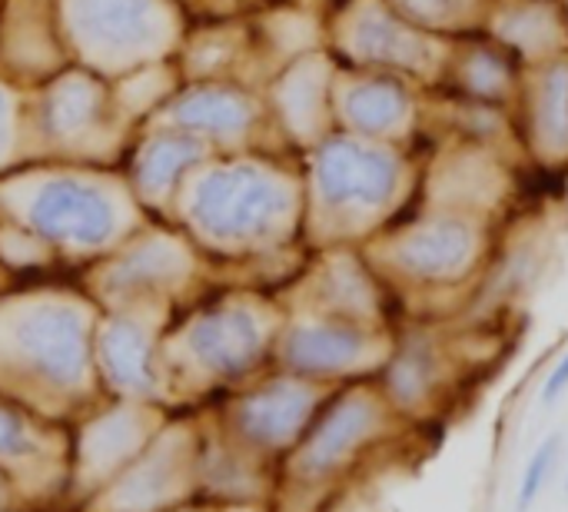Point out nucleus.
<instances>
[{
	"label": "nucleus",
	"mask_w": 568,
	"mask_h": 512,
	"mask_svg": "<svg viewBox=\"0 0 568 512\" xmlns=\"http://www.w3.org/2000/svg\"><path fill=\"white\" fill-rule=\"evenodd\" d=\"M479 230L459 217H439L409 230L396 247V263L403 273L426 287L459 283L479 260Z\"/></svg>",
	"instance_id": "obj_1"
},
{
	"label": "nucleus",
	"mask_w": 568,
	"mask_h": 512,
	"mask_svg": "<svg viewBox=\"0 0 568 512\" xmlns=\"http://www.w3.org/2000/svg\"><path fill=\"white\" fill-rule=\"evenodd\" d=\"M399 180V167L393 157L376 150H336L329 160V187L333 197L353 203H383Z\"/></svg>",
	"instance_id": "obj_2"
},
{
	"label": "nucleus",
	"mask_w": 568,
	"mask_h": 512,
	"mask_svg": "<svg viewBox=\"0 0 568 512\" xmlns=\"http://www.w3.org/2000/svg\"><path fill=\"white\" fill-rule=\"evenodd\" d=\"M386 420V406L376 400H349L346 406H339L326 426L320 430V436L313 440V466H336L346 456H353L363 443H369Z\"/></svg>",
	"instance_id": "obj_3"
},
{
	"label": "nucleus",
	"mask_w": 568,
	"mask_h": 512,
	"mask_svg": "<svg viewBox=\"0 0 568 512\" xmlns=\"http://www.w3.org/2000/svg\"><path fill=\"white\" fill-rule=\"evenodd\" d=\"M456 80H459L463 93L476 103L509 100L516 93V83H519L513 50L503 47L499 40L469 43L456 63Z\"/></svg>",
	"instance_id": "obj_4"
},
{
	"label": "nucleus",
	"mask_w": 568,
	"mask_h": 512,
	"mask_svg": "<svg viewBox=\"0 0 568 512\" xmlns=\"http://www.w3.org/2000/svg\"><path fill=\"white\" fill-rule=\"evenodd\" d=\"M529 123L542 153H568V60H549L536 77Z\"/></svg>",
	"instance_id": "obj_5"
},
{
	"label": "nucleus",
	"mask_w": 568,
	"mask_h": 512,
	"mask_svg": "<svg viewBox=\"0 0 568 512\" xmlns=\"http://www.w3.org/2000/svg\"><path fill=\"white\" fill-rule=\"evenodd\" d=\"M443 386V357L439 350L426 343H409L399 350L389 363V393L396 406L403 410H419L429 406L439 396Z\"/></svg>",
	"instance_id": "obj_6"
},
{
	"label": "nucleus",
	"mask_w": 568,
	"mask_h": 512,
	"mask_svg": "<svg viewBox=\"0 0 568 512\" xmlns=\"http://www.w3.org/2000/svg\"><path fill=\"white\" fill-rule=\"evenodd\" d=\"M549 40H566V23L546 3H526L499 20V43L513 53H546Z\"/></svg>",
	"instance_id": "obj_7"
},
{
	"label": "nucleus",
	"mask_w": 568,
	"mask_h": 512,
	"mask_svg": "<svg viewBox=\"0 0 568 512\" xmlns=\"http://www.w3.org/2000/svg\"><path fill=\"white\" fill-rule=\"evenodd\" d=\"M353 117L366 130H389L409 117V93L396 80H373L353 97Z\"/></svg>",
	"instance_id": "obj_8"
},
{
	"label": "nucleus",
	"mask_w": 568,
	"mask_h": 512,
	"mask_svg": "<svg viewBox=\"0 0 568 512\" xmlns=\"http://www.w3.org/2000/svg\"><path fill=\"white\" fill-rule=\"evenodd\" d=\"M559 456H562V436H559V433L546 436V440L532 450V456H529V463H526V470H523V476H519L516 512H529L539 503V496L546 493V486H549V480H552V473H556V466H559Z\"/></svg>",
	"instance_id": "obj_9"
},
{
	"label": "nucleus",
	"mask_w": 568,
	"mask_h": 512,
	"mask_svg": "<svg viewBox=\"0 0 568 512\" xmlns=\"http://www.w3.org/2000/svg\"><path fill=\"white\" fill-rule=\"evenodd\" d=\"M363 353V337L356 330H316L303 340L306 363L316 367H339L353 363Z\"/></svg>",
	"instance_id": "obj_10"
},
{
	"label": "nucleus",
	"mask_w": 568,
	"mask_h": 512,
	"mask_svg": "<svg viewBox=\"0 0 568 512\" xmlns=\"http://www.w3.org/2000/svg\"><path fill=\"white\" fill-rule=\"evenodd\" d=\"M396 3L409 20H416L426 30L459 27L463 13L469 10V0H396Z\"/></svg>",
	"instance_id": "obj_11"
},
{
	"label": "nucleus",
	"mask_w": 568,
	"mask_h": 512,
	"mask_svg": "<svg viewBox=\"0 0 568 512\" xmlns=\"http://www.w3.org/2000/svg\"><path fill=\"white\" fill-rule=\"evenodd\" d=\"M568 393V350L552 363V370H549V377H546V383H542V390H539V400L546 403V406H552V403H559L562 396Z\"/></svg>",
	"instance_id": "obj_12"
},
{
	"label": "nucleus",
	"mask_w": 568,
	"mask_h": 512,
	"mask_svg": "<svg viewBox=\"0 0 568 512\" xmlns=\"http://www.w3.org/2000/svg\"><path fill=\"white\" fill-rule=\"evenodd\" d=\"M562 23H566V40H568V0H566V13H562Z\"/></svg>",
	"instance_id": "obj_13"
},
{
	"label": "nucleus",
	"mask_w": 568,
	"mask_h": 512,
	"mask_svg": "<svg viewBox=\"0 0 568 512\" xmlns=\"http://www.w3.org/2000/svg\"><path fill=\"white\" fill-rule=\"evenodd\" d=\"M566 493H568V473H566Z\"/></svg>",
	"instance_id": "obj_14"
}]
</instances>
